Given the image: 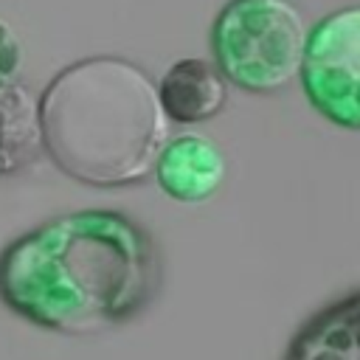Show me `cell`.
Returning a JSON list of instances; mask_svg holds the SVG:
<instances>
[{"instance_id": "cell-4", "label": "cell", "mask_w": 360, "mask_h": 360, "mask_svg": "<svg viewBox=\"0 0 360 360\" xmlns=\"http://www.w3.org/2000/svg\"><path fill=\"white\" fill-rule=\"evenodd\" d=\"M298 79L318 115L360 129V3L340 6L309 28Z\"/></svg>"}, {"instance_id": "cell-3", "label": "cell", "mask_w": 360, "mask_h": 360, "mask_svg": "<svg viewBox=\"0 0 360 360\" xmlns=\"http://www.w3.org/2000/svg\"><path fill=\"white\" fill-rule=\"evenodd\" d=\"M307 34L292 0H228L211 25L214 65L245 93H276L298 79Z\"/></svg>"}, {"instance_id": "cell-1", "label": "cell", "mask_w": 360, "mask_h": 360, "mask_svg": "<svg viewBox=\"0 0 360 360\" xmlns=\"http://www.w3.org/2000/svg\"><path fill=\"white\" fill-rule=\"evenodd\" d=\"M158 278L152 236L112 208L51 217L0 253V301L62 335H96L135 318Z\"/></svg>"}, {"instance_id": "cell-7", "label": "cell", "mask_w": 360, "mask_h": 360, "mask_svg": "<svg viewBox=\"0 0 360 360\" xmlns=\"http://www.w3.org/2000/svg\"><path fill=\"white\" fill-rule=\"evenodd\" d=\"M39 149V98L20 84H8L0 90V174L20 172Z\"/></svg>"}, {"instance_id": "cell-6", "label": "cell", "mask_w": 360, "mask_h": 360, "mask_svg": "<svg viewBox=\"0 0 360 360\" xmlns=\"http://www.w3.org/2000/svg\"><path fill=\"white\" fill-rule=\"evenodd\" d=\"M158 98L169 121L202 124L228 101V79L208 59L188 56L169 65L158 82Z\"/></svg>"}, {"instance_id": "cell-8", "label": "cell", "mask_w": 360, "mask_h": 360, "mask_svg": "<svg viewBox=\"0 0 360 360\" xmlns=\"http://www.w3.org/2000/svg\"><path fill=\"white\" fill-rule=\"evenodd\" d=\"M20 65H22V45L17 34L6 22H0V90L14 84Z\"/></svg>"}, {"instance_id": "cell-5", "label": "cell", "mask_w": 360, "mask_h": 360, "mask_svg": "<svg viewBox=\"0 0 360 360\" xmlns=\"http://www.w3.org/2000/svg\"><path fill=\"white\" fill-rule=\"evenodd\" d=\"M228 163L222 149L205 135H177L166 141L158 155L155 177L158 186L180 202H202L208 200L225 180Z\"/></svg>"}, {"instance_id": "cell-2", "label": "cell", "mask_w": 360, "mask_h": 360, "mask_svg": "<svg viewBox=\"0 0 360 360\" xmlns=\"http://www.w3.org/2000/svg\"><path fill=\"white\" fill-rule=\"evenodd\" d=\"M42 152L76 183L121 188L155 174L169 118L152 76L112 53L62 68L39 96Z\"/></svg>"}]
</instances>
